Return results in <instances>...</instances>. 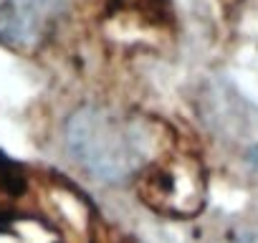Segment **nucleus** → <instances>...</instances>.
<instances>
[{"instance_id":"1","label":"nucleus","mask_w":258,"mask_h":243,"mask_svg":"<svg viewBox=\"0 0 258 243\" xmlns=\"http://www.w3.org/2000/svg\"><path fill=\"white\" fill-rule=\"evenodd\" d=\"M63 142L71 160L86 175L119 185L145 170L155 150V132L137 114L84 104L66 119Z\"/></svg>"},{"instance_id":"4","label":"nucleus","mask_w":258,"mask_h":243,"mask_svg":"<svg viewBox=\"0 0 258 243\" xmlns=\"http://www.w3.org/2000/svg\"><path fill=\"white\" fill-rule=\"evenodd\" d=\"M233 243H258V230H253V233H240Z\"/></svg>"},{"instance_id":"2","label":"nucleus","mask_w":258,"mask_h":243,"mask_svg":"<svg viewBox=\"0 0 258 243\" xmlns=\"http://www.w3.org/2000/svg\"><path fill=\"white\" fill-rule=\"evenodd\" d=\"M140 195L155 213L192 218L205 205L203 167L190 157H177L167 165H157L145 175Z\"/></svg>"},{"instance_id":"3","label":"nucleus","mask_w":258,"mask_h":243,"mask_svg":"<svg viewBox=\"0 0 258 243\" xmlns=\"http://www.w3.org/2000/svg\"><path fill=\"white\" fill-rule=\"evenodd\" d=\"M63 13L66 0H0V43L13 51H36Z\"/></svg>"}]
</instances>
